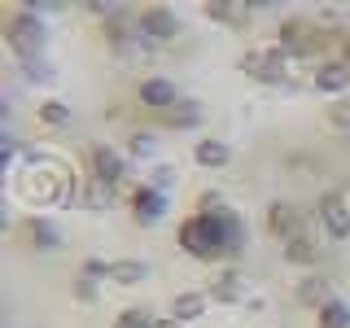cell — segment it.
<instances>
[{
  "instance_id": "cell-1",
  "label": "cell",
  "mask_w": 350,
  "mask_h": 328,
  "mask_svg": "<svg viewBox=\"0 0 350 328\" xmlns=\"http://www.w3.org/2000/svg\"><path fill=\"white\" fill-rule=\"evenodd\" d=\"M44 44H49V22H44V14H36L31 5L9 9V18H5V49L14 53L18 62H31V57H44Z\"/></svg>"
},
{
  "instance_id": "cell-2",
  "label": "cell",
  "mask_w": 350,
  "mask_h": 328,
  "mask_svg": "<svg viewBox=\"0 0 350 328\" xmlns=\"http://www.w3.org/2000/svg\"><path fill=\"white\" fill-rule=\"evenodd\" d=\"M197 215H211V219H215L219 236H224V258H228V262L245 254V245H250V223H245V215H237L219 193H202V197H197Z\"/></svg>"
},
{
  "instance_id": "cell-3",
  "label": "cell",
  "mask_w": 350,
  "mask_h": 328,
  "mask_svg": "<svg viewBox=\"0 0 350 328\" xmlns=\"http://www.w3.org/2000/svg\"><path fill=\"white\" fill-rule=\"evenodd\" d=\"M175 241H180V249L197 262H228L224 258V236H219L211 215H189L180 223V232H175Z\"/></svg>"
},
{
  "instance_id": "cell-4",
  "label": "cell",
  "mask_w": 350,
  "mask_h": 328,
  "mask_svg": "<svg viewBox=\"0 0 350 328\" xmlns=\"http://www.w3.org/2000/svg\"><path fill=\"white\" fill-rule=\"evenodd\" d=\"M289 62H293L289 49L267 44V49L241 53V57H237V70H241V74H254L258 83H284V79H289Z\"/></svg>"
},
{
  "instance_id": "cell-5",
  "label": "cell",
  "mask_w": 350,
  "mask_h": 328,
  "mask_svg": "<svg viewBox=\"0 0 350 328\" xmlns=\"http://www.w3.org/2000/svg\"><path fill=\"white\" fill-rule=\"evenodd\" d=\"M127 167H131V158L123 149H114V145H92L88 149V180L105 184V189H114V193L123 189Z\"/></svg>"
},
{
  "instance_id": "cell-6",
  "label": "cell",
  "mask_w": 350,
  "mask_h": 328,
  "mask_svg": "<svg viewBox=\"0 0 350 328\" xmlns=\"http://www.w3.org/2000/svg\"><path fill=\"white\" fill-rule=\"evenodd\" d=\"M136 31H140L149 44H171V40H180L184 22H180V14H175V9H167V5H145V9H136Z\"/></svg>"
},
{
  "instance_id": "cell-7",
  "label": "cell",
  "mask_w": 350,
  "mask_h": 328,
  "mask_svg": "<svg viewBox=\"0 0 350 328\" xmlns=\"http://www.w3.org/2000/svg\"><path fill=\"white\" fill-rule=\"evenodd\" d=\"M315 219H320V228H324V236H333V241H350V202L337 189H328L320 193V202H315Z\"/></svg>"
},
{
  "instance_id": "cell-8",
  "label": "cell",
  "mask_w": 350,
  "mask_h": 328,
  "mask_svg": "<svg viewBox=\"0 0 350 328\" xmlns=\"http://www.w3.org/2000/svg\"><path fill=\"white\" fill-rule=\"evenodd\" d=\"M267 232L280 241V245H289L293 236H306V215L298 210L293 202H284V197H276V202H267Z\"/></svg>"
},
{
  "instance_id": "cell-9",
  "label": "cell",
  "mask_w": 350,
  "mask_h": 328,
  "mask_svg": "<svg viewBox=\"0 0 350 328\" xmlns=\"http://www.w3.org/2000/svg\"><path fill=\"white\" fill-rule=\"evenodd\" d=\"M127 206H131V219L149 228V223H158V219H167V210H171V197H167V193H158L149 180H140L136 189L127 193Z\"/></svg>"
},
{
  "instance_id": "cell-10",
  "label": "cell",
  "mask_w": 350,
  "mask_h": 328,
  "mask_svg": "<svg viewBox=\"0 0 350 328\" xmlns=\"http://www.w3.org/2000/svg\"><path fill=\"white\" fill-rule=\"evenodd\" d=\"M136 101L145 105V109H162V114H171V109L184 101V92L175 87V79L149 74V79H140V87H136Z\"/></svg>"
},
{
  "instance_id": "cell-11",
  "label": "cell",
  "mask_w": 350,
  "mask_h": 328,
  "mask_svg": "<svg viewBox=\"0 0 350 328\" xmlns=\"http://www.w3.org/2000/svg\"><path fill=\"white\" fill-rule=\"evenodd\" d=\"M206 298H211V302H224V306L245 302V271H237V267H219L215 276H211V289H206Z\"/></svg>"
},
{
  "instance_id": "cell-12",
  "label": "cell",
  "mask_w": 350,
  "mask_h": 328,
  "mask_svg": "<svg viewBox=\"0 0 350 328\" xmlns=\"http://www.w3.org/2000/svg\"><path fill=\"white\" fill-rule=\"evenodd\" d=\"M311 83H315V92L337 96V92H346V87H350V66H346L342 57H324V62L311 70Z\"/></svg>"
},
{
  "instance_id": "cell-13",
  "label": "cell",
  "mask_w": 350,
  "mask_h": 328,
  "mask_svg": "<svg viewBox=\"0 0 350 328\" xmlns=\"http://www.w3.org/2000/svg\"><path fill=\"white\" fill-rule=\"evenodd\" d=\"M293 298H298V306H306V311H320L324 302H333V284H328V276H320V271H306V276L298 280V289H293Z\"/></svg>"
},
{
  "instance_id": "cell-14",
  "label": "cell",
  "mask_w": 350,
  "mask_h": 328,
  "mask_svg": "<svg viewBox=\"0 0 350 328\" xmlns=\"http://www.w3.org/2000/svg\"><path fill=\"white\" fill-rule=\"evenodd\" d=\"M22 236H27L31 249H62L66 245V241H62V228L53 223V219H44V215H31L27 223H22Z\"/></svg>"
},
{
  "instance_id": "cell-15",
  "label": "cell",
  "mask_w": 350,
  "mask_h": 328,
  "mask_svg": "<svg viewBox=\"0 0 350 328\" xmlns=\"http://www.w3.org/2000/svg\"><path fill=\"white\" fill-rule=\"evenodd\" d=\"M193 162H197V167H206V171H224L228 162H232V145L219 140V136H202L193 145Z\"/></svg>"
},
{
  "instance_id": "cell-16",
  "label": "cell",
  "mask_w": 350,
  "mask_h": 328,
  "mask_svg": "<svg viewBox=\"0 0 350 328\" xmlns=\"http://www.w3.org/2000/svg\"><path fill=\"white\" fill-rule=\"evenodd\" d=\"M206 311H211L206 289H184V293H175V298H171V315H175L180 324H197Z\"/></svg>"
},
{
  "instance_id": "cell-17",
  "label": "cell",
  "mask_w": 350,
  "mask_h": 328,
  "mask_svg": "<svg viewBox=\"0 0 350 328\" xmlns=\"http://www.w3.org/2000/svg\"><path fill=\"white\" fill-rule=\"evenodd\" d=\"M250 9L254 5H228V0H215V5L202 9V14H206V22H219V27H228V31H241L250 22Z\"/></svg>"
},
{
  "instance_id": "cell-18",
  "label": "cell",
  "mask_w": 350,
  "mask_h": 328,
  "mask_svg": "<svg viewBox=\"0 0 350 328\" xmlns=\"http://www.w3.org/2000/svg\"><path fill=\"white\" fill-rule=\"evenodd\" d=\"M280 258L289 262V267H315L320 262V245H315V236H293L289 245H280Z\"/></svg>"
},
{
  "instance_id": "cell-19",
  "label": "cell",
  "mask_w": 350,
  "mask_h": 328,
  "mask_svg": "<svg viewBox=\"0 0 350 328\" xmlns=\"http://www.w3.org/2000/svg\"><path fill=\"white\" fill-rule=\"evenodd\" d=\"M149 262L145 258H114V271H109V280L114 284H123V289H136V284H145L149 280Z\"/></svg>"
},
{
  "instance_id": "cell-20",
  "label": "cell",
  "mask_w": 350,
  "mask_h": 328,
  "mask_svg": "<svg viewBox=\"0 0 350 328\" xmlns=\"http://www.w3.org/2000/svg\"><path fill=\"white\" fill-rule=\"evenodd\" d=\"M202 118H206V109H202V101H193V96H184L180 105L167 114V123H171V131H193V127H202Z\"/></svg>"
},
{
  "instance_id": "cell-21",
  "label": "cell",
  "mask_w": 350,
  "mask_h": 328,
  "mask_svg": "<svg viewBox=\"0 0 350 328\" xmlns=\"http://www.w3.org/2000/svg\"><path fill=\"white\" fill-rule=\"evenodd\" d=\"M127 158L131 162H140V158H158V131H153V127H136V131H131V136H127Z\"/></svg>"
},
{
  "instance_id": "cell-22",
  "label": "cell",
  "mask_w": 350,
  "mask_h": 328,
  "mask_svg": "<svg viewBox=\"0 0 350 328\" xmlns=\"http://www.w3.org/2000/svg\"><path fill=\"white\" fill-rule=\"evenodd\" d=\"M18 74L27 83H36V87H49V83H57V66H53L49 57H31V62H18Z\"/></svg>"
},
{
  "instance_id": "cell-23",
  "label": "cell",
  "mask_w": 350,
  "mask_h": 328,
  "mask_svg": "<svg viewBox=\"0 0 350 328\" xmlns=\"http://www.w3.org/2000/svg\"><path fill=\"white\" fill-rule=\"evenodd\" d=\"M315 328H350V302L346 298H333L315 311Z\"/></svg>"
},
{
  "instance_id": "cell-24",
  "label": "cell",
  "mask_w": 350,
  "mask_h": 328,
  "mask_svg": "<svg viewBox=\"0 0 350 328\" xmlns=\"http://www.w3.org/2000/svg\"><path fill=\"white\" fill-rule=\"evenodd\" d=\"M36 118L44 127H70V105L66 101H57V96H49V101H40V109H36Z\"/></svg>"
},
{
  "instance_id": "cell-25",
  "label": "cell",
  "mask_w": 350,
  "mask_h": 328,
  "mask_svg": "<svg viewBox=\"0 0 350 328\" xmlns=\"http://www.w3.org/2000/svg\"><path fill=\"white\" fill-rule=\"evenodd\" d=\"M79 206H88V210H109L114 206V189H105V184H96V180H83V202Z\"/></svg>"
},
{
  "instance_id": "cell-26",
  "label": "cell",
  "mask_w": 350,
  "mask_h": 328,
  "mask_svg": "<svg viewBox=\"0 0 350 328\" xmlns=\"http://www.w3.org/2000/svg\"><path fill=\"white\" fill-rule=\"evenodd\" d=\"M149 184H153V189H158V193H175V189H180V171H175L171 167V162H153V171H149Z\"/></svg>"
},
{
  "instance_id": "cell-27",
  "label": "cell",
  "mask_w": 350,
  "mask_h": 328,
  "mask_svg": "<svg viewBox=\"0 0 350 328\" xmlns=\"http://www.w3.org/2000/svg\"><path fill=\"white\" fill-rule=\"evenodd\" d=\"M158 324V315H149L145 306H127V311H118V320L109 328H153Z\"/></svg>"
},
{
  "instance_id": "cell-28",
  "label": "cell",
  "mask_w": 350,
  "mask_h": 328,
  "mask_svg": "<svg viewBox=\"0 0 350 328\" xmlns=\"http://www.w3.org/2000/svg\"><path fill=\"white\" fill-rule=\"evenodd\" d=\"M109 271H114V262H105V258H96V254L79 262V276H83V280H96V284L109 280Z\"/></svg>"
},
{
  "instance_id": "cell-29",
  "label": "cell",
  "mask_w": 350,
  "mask_h": 328,
  "mask_svg": "<svg viewBox=\"0 0 350 328\" xmlns=\"http://www.w3.org/2000/svg\"><path fill=\"white\" fill-rule=\"evenodd\" d=\"M70 293H75L79 302H96V298H101V293H96V280H83V276L70 284Z\"/></svg>"
},
{
  "instance_id": "cell-30",
  "label": "cell",
  "mask_w": 350,
  "mask_h": 328,
  "mask_svg": "<svg viewBox=\"0 0 350 328\" xmlns=\"http://www.w3.org/2000/svg\"><path fill=\"white\" fill-rule=\"evenodd\" d=\"M328 123H333V127H350V101H333V105H328Z\"/></svg>"
},
{
  "instance_id": "cell-31",
  "label": "cell",
  "mask_w": 350,
  "mask_h": 328,
  "mask_svg": "<svg viewBox=\"0 0 350 328\" xmlns=\"http://www.w3.org/2000/svg\"><path fill=\"white\" fill-rule=\"evenodd\" d=\"M153 328H184V324L175 320V315H158V324H153Z\"/></svg>"
},
{
  "instance_id": "cell-32",
  "label": "cell",
  "mask_w": 350,
  "mask_h": 328,
  "mask_svg": "<svg viewBox=\"0 0 350 328\" xmlns=\"http://www.w3.org/2000/svg\"><path fill=\"white\" fill-rule=\"evenodd\" d=\"M342 62H346V66H350V40H346V44H342Z\"/></svg>"
}]
</instances>
